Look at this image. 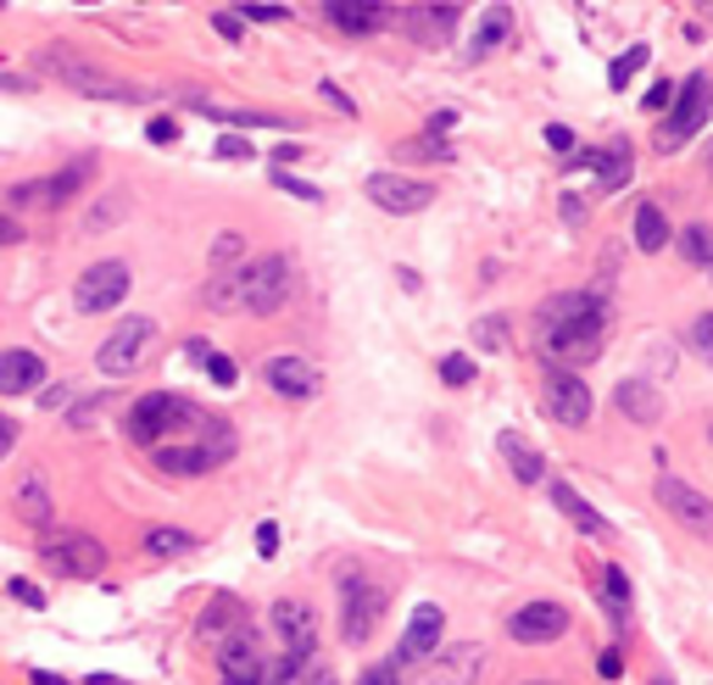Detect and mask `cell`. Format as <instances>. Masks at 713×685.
I'll use <instances>...</instances> for the list:
<instances>
[{"label":"cell","instance_id":"58","mask_svg":"<svg viewBox=\"0 0 713 685\" xmlns=\"http://www.w3.org/2000/svg\"><path fill=\"white\" fill-rule=\"evenodd\" d=\"M34 685H68L62 674H46V668H34Z\"/></svg>","mask_w":713,"mask_h":685},{"label":"cell","instance_id":"45","mask_svg":"<svg viewBox=\"0 0 713 685\" xmlns=\"http://www.w3.org/2000/svg\"><path fill=\"white\" fill-rule=\"evenodd\" d=\"M396 674H402L396 663H374V668H369L363 679H356V685H396Z\"/></svg>","mask_w":713,"mask_h":685},{"label":"cell","instance_id":"57","mask_svg":"<svg viewBox=\"0 0 713 685\" xmlns=\"http://www.w3.org/2000/svg\"><path fill=\"white\" fill-rule=\"evenodd\" d=\"M452 123H458V112H435V118H430V134H446Z\"/></svg>","mask_w":713,"mask_h":685},{"label":"cell","instance_id":"10","mask_svg":"<svg viewBox=\"0 0 713 685\" xmlns=\"http://www.w3.org/2000/svg\"><path fill=\"white\" fill-rule=\"evenodd\" d=\"M90 179H96V157H79V162H68V168H62V173H51V179L18 184V190H12V206H62V201H68V195H79Z\"/></svg>","mask_w":713,"mask_h":685},{"label":"cell","instance_id":"44","mask_svg":"<svg viewBox=\"0 0 713 685\" xmlns=\"http://www.w3.org/2000/svg\"><path fill=\"white\" fill-rule=\"evenodd\" d=\"M7 591H12V596H18V602H23V607H46V591H40V585H34V580H12V585H7Z\"/></svg>","mask_w":713,"mask_h":685},{"label":"cell","instance_id":"29","mask_svg":"<svg viewBox=\"0 0 713 685\" xmlns=\"http://www.w3.org/2000/svg\"><path fill=\"white\" fill-rule=\"evenodd\" d=\"M635 245L641 251H663L669 245V223H663V206L657 201H641L635 206Z\"/></svg>","mask_w":713,"mask_h":685},{"label":"cell","instance_id":"33","mask_svg":"<svg viewBox=\"0 0 713 685\" xmlns=\"http://www.w3.org/2000/svg\"><path fill=\"white\" fill-rule=\"evenodd\" d=\"M680 256L696 262V268H707V262H713V229H707V223H691V229L680 234Z\"/></svg>","mask_w":713,"mask_h":685},{"label":"cell","instance_id":"1","mask_svg":"<svg viewBox=\"0 0 713 685\" xmlns=\"http://www.w3.org/2000/svg\"><path fill=\"white\" fill-rule=\"evenodd\" d=\"M607 346V306H602V290H569V295H546L541 312H535V352L574 374L580 363L602 357Z\"/></svg>","mask_w":713,"mask_h":685},{"label":"cell","instance_id":"51","mask_svg":"<svg viewBox=\"0 0 713 685\" xmlns=\"http://www.w3.org/2000/svg\"><path fill=\"white\" fill-rule=\"evenodd\" d=\"M669 101H674V84H652V90H646V107H652V112H663Z\"/></svg>","mask_w":713,"mask_h":685},{"label":"cell","instance_id":"19","mask_svg":"<svg viewBox=\"0 0 713 685\" xmlns=\"http://www.w3.org/2000/svg\"><path fill=\"white\" fill-rule=\"evenodd\" d=\"M262 380H268V391H279V396H290V402H301V396L318 391V374H312V363H301V357H268V363H262Z\"/></svg>","mask_w":713,"mask_h":685},{"label":"cell","instance_id":"35","mask_svg":"<svg viewBox=\"0 0 713 685\" xmlns=\"http://www.w3.org/2000/svg\"><path fill=\"white\" fill-rule=\"evenodd\" d=\"M646 62H652V57H646V46H630V51H624V57L613 62V73H607V84H613V90H624V84H630V79H635V73L646 68Z\"/></svg>","mask_w":713,"mask_h":685},{"label":"cell","instance_id":"37","mask_svg":"<svg viewBox=\"0 0 713 685\" xmlns=\"http://www.w3.org/2000/svg\"><path fill=\"white\" fill-rule=\"evenodd\" d=\"M240 251H245V234L223 229V234L212 240V268H229V262H240Z\"/></svg>","mask_w":713,"mask_h":685},{"label":"cell","instance_id":"32","mask_svg":"<svg viewBox=\"0 0 713 685\" xmlns=\"http://www.w3.org/2000/svg\"><path fill=\"white\" fill-rule=\"evenodd\" d=\"M207 306H212V312H240V306H245L240 273H218V279L207 284Z\"/></svg>","mask_w":713,"mask_h":685},{"label":"cell","instance_id":"17","mask_svg":"<svg viewBox=\"0 0 713 685\" xmlns=\"http://www.w3.org/2000/svg\"><path fill=\"white\" fill-rule=\"evenodd\" d=\"M563 629H569V613H563L558 602H530V607H519V613L508 618V635L524 641V646H546V641H558Z\"/></svg>","mask_w":713,"mask_h":685},{"label":"cell","instance_id":"18","mask_svg":"<svg viewBox=\"0 0 713 685\" xmlns=\"http://www.w3.org/2000/svg\"><path fill=\"white\" fill-rule=\"evenodd\" d=\"M46 357L40 352H0V396H29V391H40L46 385Z\"/></svg>","mask_w":713,"mask_h":685},{"label":"cell","instance_id":"8","mask_svg":"<svg viewBox=\"0 0 713 685\" xmlns=\"http://www.w3.org/2000/svg\"><path fill=\"white\" fill-rule=\"evenodd\" d=\"M707 118H713V84L696 73V79L680 84V107H674V118L657 129V151H680Z\"/></svg>","mask_w":713,"mask_h":685},{"label":"cell","instance_id":"38","mask_svg":"<svg viewBox=\"0 0 713 685\" xmlns=\"http://www.w3.org/2000/svg\"><path fill=\"white\" fill-rule=\"evenodd\" d=\"M502 329H508V318H480V323H474V340H480L485 352H502V346H508Z\"/></svg>","mask_w":713,"mask_h":685},{"label":"cell","instance_id":"50","mask_svg":"<svg viewBox=\"0 0 713 685\" xmlns=\"http://www.w3.org/2000/svg\"><path fill=\"white\" fill-rule=\"evenodd\" d=\"M145 134H151L157 145H168V140L179 134V123H173V118H151V129H145Z\"/></svg>","mask_w":713,"mask_h":685},{"label":"cell","instance_id":"53","mask_svg":"<svg viewBox=\"0 0 713 685\" xmlns=\"http://www.w3.org/2000/svg\"><path fill=\"white\" fill-rule=\"evenodd\" d=\"M218 157H229V162H245V157H251V145H245V140H218Z\"/></svg>","mask_w":713,"mask_h":685},{"label":"cell","instance_id":"61","mask_svg":"<svg viewBox=\"0 0 713 685\" xmlns=\"http://www.w3.org/2000/svg\"><path fill=\"white\" fill-rule=\"evenodd\" d=\"M707 273H713V262H707Z\"/></svg>","mask_w":713,"mask_h":685},{"label":"cell","instance_id":"25","mask_svg":"<svg viewBox=\"0 0 713 685\" xmlns=\"http://www.w3.org/2000/svg\"><path fill=\"white\" fill-rule=\"evenodd\" d=\"M552 502H558V513H563L574 530H585V535H607V518H602V513H596L574 485H563V480H558V485H552Z\"/></svg>","mask_w":713,"mask_h":685},{"label":"cell","instance_id":"5","mask_svg":"<svg viewBox=\"0 0 713 685\" xmlns=\"http://www.w3.org/2000/svg\"><path fill=\"white\" fill-rule=\"evenodd\" d=\"M340 591H345V596H340V635H345L351 646H363V641L374 635L380 613H385V591H380L374 580H363V574H345Z\"/></svg>","mask_w":713,"mask_h":685},{"label":"cell","instance_id":"47","mask_svg":"<svg viewBox=\"0 0 713 685\" xmlns=\"http://www.w3.org/2000/svg\"><path fill=\"white\" fill-rule=\"evenodd\" d=\"M273 184H279V190H290L295 201H318V190H312V184H301V179H290V173H273Z\"/></svg>","mask_w":713,"mask_h":685},{"label":"cell","instance_id":"59","mask_svg":"<svg viewBox=\"0 0 713 685\" xmlns=\"http://www.w3.org/2000/svg\"><path fill=\"white\" fill-rule=\"evenodd\" d=\"M7 240H18V229H12V218H0V245Z\"/></svg>","mask_w":713,"mask_h":685},{"label":"cell","instance_id":"64","mask_svg":"<svg viewBox=\"0 0 713 685\" xmlns=\"http://www.w3.org/2000/svg\"><path fill=\"white\" fill-rule=\"evenodd\" d=\"M707 435H713V430H707Z\"/></svg>","mask_w":713,"mask_h":685},{"label":"cell","instance_id":"15","mask_svg":"<svg viewBox=\"0 0 713 685\" xmlns=\"http://www.w3.org/2000/svg\"><path fill=\"white\" fill-rule=\"evenodd\" d=\"M218 668H223V679H229V685H262L268 657H262L257 629H234V635L218 646Z\"/></svg>","mask_w":713,"mask_h":685},{"label":"cell","instance_id":"62","mask_svg":"<svg viewBox=\"0 0 713 685\" xmlns=\"http://www.w3.org/2000/svg\"><path fill=\"white\" fill-rule=\"evenodd\" d=\"M535 685H546V679H535Z\"/></svg>","mask_w":713,"mask_h":685},{"label":"cell","instance_id":"11","mask_svg":"<svg viewBox=\"0 0 713 685\" xmlns=\"http://www.w3.org/2000/svg\"><path fill=\"white\" fill-rule=\"evenodd\" d=\"M62 84H73L79 95H96V101H123V107H140V90L134 84H123V79H107V73H96V68H84V62H73V57H62V51H51V62H46Z\"/></svg>","mask_w":713,"mask_h":685},{"label":"cell","instance_id":"28","mask_svg":"<svg viewBox=\"0 0 713 685\" xmlns=\"http://www.w3.org/2000/svg\"><path fill=\"white\" fill-rule=\"evenodd\" d=\"M508 29H513V12H508V7H491V12L480 18V34H474V46H469V62H480L485 51H496V46L508 40Z\"/></svg>","mask_w":713,"mask_h":685},{"label":"cell","instance_id":"46","mask_svg":"<svg viewBox=\"0 0 713 685\" xmlns=\"http://www.w3.org/2000/svg\"><path fill=\"white\" fill-rule=\"evenodd\" d=\"M245 18H251V23H279V18H290V12H284V7H240V23H245Z\"/></svg>","mask_w":713,"mask_h":685},{"label":"cell","instance_id":"60","mask_svg":"<svg viewBox=\"0 0 713 685\" xmlns=\"http://www.w3.org/2000/svg\"><path fill=\"white\" fill-rule=\"evenodd\" d=\"M84 685H118V679H112V674H90Z\"/></svg>","mask_w":713,"mask_h":685},{"label":"cell","instance_id":"34","mask_svg":"<svg viewBox=\"0 0 713 685\" xmlns=\"http://www.w3.org/2000/svg\"><path fill=\"white\" fill-rule=\"evenodd\" d=\"M129 212V190H107V201L90 212V234H101V229H112L118 218Z\"/></svg>","mask_w":713,"mask_h":685},{"label":"cell","instance_id":"48","mask_svg":"<svg viewBox=\"0 0 713 685\" xmlns=\"http://www.w3.org/2000/svg\"><path fill=\"white\" fill-rule=\"evenodd\" d=\"M212 29H218L223 40H240V12H212Z\"/></svg>","mask_w":713,"mask_h":685},{"label":"cell","instance_id":"39","mask_svg":"<svg viewBox=\"0 0 713 685\" xmlns=\"http://www.w3.org/2000/svg\"><path fill=\"white\" fill-rule=\"evenodd\" d=\"M402 157H430V162H446V157H452V145H446V140H435V134H424V140H408V145H402Z\"/></svg>","mask_w":713,"mask_h":685},{"label":"cell","instance_id":"23","mask_svg":"<svg viewBox=\"0 0 713 685\" xmlns=\"http://www.w3.org/2000/svg\"><path fill=\"white\" fill-rule=\"evenodd\" d=\"M496 452L508 457V469H513V474H519L524 485H535V480H546V457H541V452H535V446H530L524 435H513V430H502V435H496Z\"/></svg>","mask_w":713,"mask_h":685},{"label":"cell","instance_id":"20","mask_svg":"<svg viewBox=\"0 0 713 685\" xmlns=\"http://www.w3.org/2000/svg\"><path fill=\"white\" fill-rule=\"evenodd\" d=\"M613 402H619V413H624L630 424H657V419H663V391L646 385V380H624V385L613 391Z\"/></svg>","mask_w":713,"mask_h":685},{"label":"cell","instance_id":"36","mask_svg":"<svg viewBox=\"0 0 713 685\" xmlns=\"http://www.w3.org/2000/svg\"><path fill=\"white\" fill-rule=\"evenodd\" d=\"M602 585H607V607H613V618H624V613H630V580H624V568H607V574H602Z\"/></svg>","mask_w":713,"mask_h":685},{"label":"cell","instance_id":"12","mask_svg":"<svg viewBox=\"0 0 713 685\" xmlns=\"http://www.w3.org/2000/svg\"><path fill=\"white\" fill-rule=\"evenodd\" d=\"M363 190H369V201H374L380 212H396V218H408V212H424V206L435 201V184H424V179H408V173H374Z\"/></svg>","mask_w":713,"mask_h":685},{"label":"cell","instance_id":"13","mask_svg":"<svg viewBox=\"0 0 713 685\" xmlns=\"http://www.w3.org/2000/svg\"><path fill=\"white\" fill-rule=\"evenodd\" d=\"M541 402H546V413H552L558 424H569V430L591 424V391H585V380H580V374L552 369V374H546V385H541Z\"/></svg>","mask_w":713,"mask_h":685},{"label":"cell","instance_id":"55","mask_svg":"<svg viewBox=\"0 0 713 685\" xmlns=\"http://www.w3.org/2000/svg\"><path fill=\"white\" fill-rule=\"evenodd\" d=\"M12 446H18V424H12V419H0V457H7Z\"/></svg>","mask_w":713,"mask_h":685},{"label":"cell","instance_id":"9","mask_svg":"<svg viewBox=\"0 0 713 685\" xmlns=\"http://www.w3.org/2000/svg\"><path fill=\"white\" fill-rule=\"evenodd\" d=\"M657 507L680 524V530H691L696 541H713V502L702 496V491H691L685 480H657Z\"/></svg>","mask_w":713,"mask_h":685},{"label":"cell","instance_id":"30","mask_svg":"<svg viewBox=\"0 0 713 685\" xmlns=\"http://www.w3.org/2000/svg\"><path fill=\"white\" fill-rule=\"evenodd\" d=\"M145 552L151 557H184V552H195V535L179 524H157V530H145Z\"/></svg>","mask_w":713,"mask_h":685},{"label":"cell","instance_id":"27","mask_svg":"<svg viewBox=\"0 0 713 685\" xmlns=\"http://www.w3.org/2000/svg\"><path fill=\"white\" fill-rule=\"evenodd\" d=\"M580 162L602 173V190H619V184L630 179V145H624V140H619V145H607V151H585Z\"/></svg>","mask_w":713,"mask_h":685},{"label":"cell","instance_id":"52","mask_svg":"<svg viewBox=\"0 0 713 685\" xmlns=\"http://www.w3.org/2000/svg\"><path fill=\"white\" fill-rule=\"evenodd\" d=\"M546 145H552V151H574V134H569L563 123H552V129H546Z\"/></svg>","mask_w":713,"mask_h":685},{"label":"cell","instance_id":"56","mask_svg":"<svg viewBox=\"0 0 713 685\" xmlns=\"http://www.w3.org/2000/svg\"><path fill=\"white\" fill-rule=\"evenodd\" d=\"M596 668H602L607 679H619V668H624V657H619V652H602V663H596Z\"/></svg>","mask_w":713,"mask_h":685},{"label":"cell","instance_id":"41","mask_svg":"<svg viewBox=\"0 0 713 685\" xmlns=\"http://www.w3.org/2000/svg\"><path fill=\"white\" fill-rule=\"evenodd\" d=\"M441 380L446 385H469L474 380V357H463V352L458 357H441Z\"/></svg>","mask_w":713,"mask_h":685},{"label":"cell","instance_id":"6","mask_svg":"<svg viewBox=\"0 0 713 685\" xmlns=\"http://www.w3.org/2000/svg\"><path fill=\"white\" fill-rule=\"evenodd\" d=\"M240 290H245V312H257V318L279 312V306L290 301V262H284L279 251L257 256V262L240 273Z\"/></svg>","mask_w":713,"mask_h":685},{"label":"cell","instance_id":"14","mask_svg":"<svg viewBox=\"0 0 713 685\" xmlns=\"http://www.w3.org/2000/svg\"><path fill=\"white\" fill-rule=\"evenodd\" d=\"M268 624H273V635H279L284 657H312V641H318V618H312V607H307V602H295V596L273 602Z\"/></svg>","mask_w":713,"mask_h":685},{"label":"cell","instance_id":"49","mask_svg":"<svg viewBox=\"0 0 713 685\" xmlns=\"http://www.w3.org/2000/svg\"><path fill=\"white\" fill-rule=\"evenodd\" d=\"M257 552H262V557L279 552V524H257Z\"/></svg>","mask_w":713,"mask_h":685},{"label":"cell","instance_id":"4","mask_svg":"<svg viewBox=\"0 0 713 685\" xmlns=\"http://www.w3.org/2000/svg\"><path fill=\"white\" fill-rule=\"evenodd\" d=\"M40 557L51 574H68V580H90L107 568V546L96 535H79V530H57L40 541Z\"/></svg>","mask_w":713,"mask_h":685},{"label":"cell","instance_id":"43","mask_svg":"<svg viewBox=\"0 0 713 685\" xmlns=\"http://www.w3.org/2000/svg\"><path fill=\"white\" fill-rule=\"evenodd\" d=\"M318 95H323V101H329V107H334V112H340V118H351V112H356V107H351V95H345V90H340V84H329V79H323V84H318Z\"/></svg>","mask_w":713,"mask_h":685},{"label":"cell","instance_id":"31","mask_svg":"<svg viewBox=\"0 0 713 685\" xmlns=\"http://www.w3.org/2000/svg\"><path fill=\"white\" fill-rule=\"evenodd\" d=\"M408 18H424V23H413L419 40H446V34L458 29V7H419V12H408Z\"/></svg>","mask_w":713,"mask_h":685},{"label":"cell","instance_id":"22","mask_svg":"<svg viewBox=\"0 0 713 685\" xmlns=\"http://www.w3.org/2000/svg\"><path fill=\"white\" fill-rule=\"evenodd\" d=\"M223 457L218 452H207V446H157V469L162 474H184V480H195V474H212Z\"/></svg>","mask_w":713,"mask_h":685},{"label":"cell","instance_id":"16","mask_svg":"<svg viewBox=\"0 0 713 685\" xmlns=\"http://www.w3.org/2000/svg\"><path fill=\"white\" fill-rule=\"evenodd\" d=\"M441 641H446V613H441L435 602H419V607H413V618H408V635H402L396 668H402V663H424V657H435V652H441Z\"/></svg>","mask_w":713,"mask_h":685},{"label":"cell","instance_id":"7","mask_svg":"<svg viewBox=\"0 0 713 685\" xmlns=\"http://www.w3.org/2000/svg\"><path fill=\"white\" fill-rule=\"evenodd\" d=\"M129 284H134V273H129V262H118V256H107V262H96V268H84L79 273V284H73V306L79 312H112L123 295H129Z\"/></svg>","mask_w":713,"mask_h":685},{"label":"cell","instance_id":"63","mask_svg":"<svg viewBox=\"0 0 713 685\" xmlns=\"http://www.w3.org/2000/svg\"><path fill=\"white\" fill-rule=\"evenodd\" d=\"M223 685H229V679H223Z\"/></svg>","mask_w":713,"mask_h":685},{"label":"cell","instance_id":"3","mask_svg":"<svg viewBox=\"0 0 713 685\" xmlns=\"http://www.w3.org/2000/svg\"><path fill=\"white\" fill-rule=\"evenodd\" d=\"M151 346H157V318H129V323H118V329L101 340L96 369H101L107 380H123V374H134V369L145 363Z\"/></svg>","mask_w":713,"mask_h":685},{"label":"cell","instance_id":"21","mask_svg":"<svg viewBox=\"0 0 713 685\" xmlns=\"http://www.w3.org/2000/svg\"><path fill=\"white\" fill-rule=\"evenodd\" d=\"M234 629H245V607H240V596H212V602H207V613H201V624H195V635L223 646Z\"/></svg>","mask_w":713,"mask_h":685},{"label":"cell","instance_id":"24","mask_svg":"<svg viewBox=\"0 0 713 685\" xmlns=\"http://www.w3.org/2000/svg\"><path fill=\"white\" fill-rule=\"evenodd\" d=\"M323 18L334 23V29H345V34H374V29H385V18H396L391 7H351V0H334V7H323Z\"/></svg>","mask_w":713,"mask_h":685},{"label":"cell","instance_id":"40","mask_svg":"<svg viewBox=\"0 0 713 685\" xmlns=\"http://www.w3.org/2000/svg\"><path fill=\"white\" fill-rule=\"evenodd\" d=\"M207 380L229 391V385L240 380V374H234V357H223V352H207Z\"/></svg>","mask_w":713,"mask_h":685},{"label":"cell","instance_id":"2","mask_svg":"<svg viewBox=\"0 0 713 685\" xmlns=\"http://www.w3.org/2000/svg\"><path fill=\"white\" fill-rule=\"evenodd\" d=\"M207 413L195 407V402H184V396H173V391H151V396H140L134 407H129V419H123V430H129V441L134 446H162V435H173V430H195Z\"/></svg>","mask_w":713,"mask_h":685},{"label":"cell","instance_id":"26","mask_svg":"<svg viewBox=\"0 0 713 685\" xmlns=\"http://www.w3.org/2000/svg\"><path fill=\"white\" fill-rule=\"evenodd\" d=\"M18 513L29 518V524H51V485H46V474L40 469H29L23 480H18Z\"/></svg>","mask_w":713,"mask_h":685},{"label":"cell","instance_id":"54","mask_svg":"<svg viewBox=\"0 0 713 685\" xmlns=\"http://www.w3.org/2000/svg\"><path fill=\"white\" fill-rule=\"evenodd\" d=\"M0 90H34V79H29V73H7V68H0Z\"/></svg>","mask_w":713,"mask_h":685},{"label":"cell","instance_id":"42","mask_svg":"<svg viewBox=\"0 0 713 685\" xmlns=\"http://www.w3.org/2000/svg\"><path fill=\"white\" fill-rule=\"evenodd\" d=\"M685 340H691V346H696L702 357H713V312H702V318L691 323V334H685Z\"/></svg>","mask_w":713,"mask_h":685}]
</instances>
